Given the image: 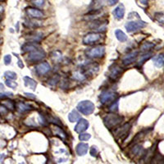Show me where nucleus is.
Returning a JSON list of instances; mask_svg holds the SVG:
<instances>
[{"label":"nucleus","mask_w":164,"mask_h":164,"mask_svg":"<svg viewBox=\"0 0 164 164\" xmlns=\"http://www.w3.org/2000/svg\"><path fill=\"white\" fill-rule=\"evenodd\" d=\"M112 14L114 16L115 18H117V19H122V18H124L125 15V7L123 4H120L117 7V8H115L113 12H112Z\"/></svg>","instance_id":"14"},{"label":"nucleus","mask_w":164,"mask_h":164,"mask_svg":"<svg viewBox=\"0 0 164 164\" xmlns=\"http://www.w3.org/2000/svg\"><path fill=\"white\" fill-rule=\"evenodd\" d=\"M85 54L91 58H100L103 57V55L105 54V47L100 45V46L91 48L85 51Z\"/></svg>","instance_id":"3"},{"label":"nucleus","mask_w":164,"mask_h":164,"mask_svg":"<svg viewBox=\"0 0 164 164\" xmlns=\"http://www.w3.org/2000/svg\"><path fill=\"white\" fill-rule=\"evenodd\" d=\"M131 129V124L130 123H127L124 126H122V127H120L117 130H116L114 135L120 139H125L127 136V134L129 133V131Z\"/></svg>","instance_id":"8"},{"label":"nucleus","mask_w":164,"mask_h":164,"mask_svg":"<svg viewBox=\"0 0 164 164\" xmlns=\"http://www.w3.org/2000/svg\"><path fill=\"white\" fill-rule=\"evenodd\" d=\"M38 48L40 47L37 45H35V43H25V45H23L21 47V53H25L32 52Z\"/></svg>","instance_id":"16"},{"label":"nucleus","mask_w":164,"mask_h":164,"mask_svg":"<svg viewBox=\"0 0 164 164\" xmlns=\"http://www.w3.org/2000/svg\"><path fill=\"white\" fill-rule=\"evenodd\" d=\"M138 55H139V52L138 51H133V52L130 53L127 55H126L123 59H122V64L125 65V66H127V65L131 64L132 62H134L136 58L138 57Z\"/></svg>","instance_id":"11"},{"label":"nucleus","mask_w":164,"mask_h":164,"mask_svg":"<svg viewBox=\"0 0 164 164\" xmlns=\"http://www.w3.org/2000/svg\"><path fill=\"white\" fill-rule=\"evenodd\" d=\"M5 84L7 85V86L12 88V89H16L18 87V83L15 81H13L10 79H7V80L5 81Z\"/></svg>","instance_id":"28"},{"label":"nucleus","mask_w":164,"mask_h":164,"mask_svg":"<svg viewBox=\"0 0 164 164\" xmlns=\"http://www.w3.org/2000/svg\"><path fill=\"white\" fill-rule=\"evenodd\" d=\"M110 111H112V112H117V110H118V102L116 101V103H113L112 105L110 107Z\"/></svg>","instance_id":"35"},{"label":"nucleus","mask_w":164,"mask_h":164,"mask_svg":"<svg viewBox=\"0 0 164 164\" xmlns=\"http://www.w3.org/2000/svg\"><path fill=\"white\" fill-rule=\"evenodd\" d=\"M80 119V115L78 113L76 110H72V112L68 114V120L70 122H78Z\"/></svg>","instance_id":"20"},{"label":"nucleus","mask_w":164,"mask_h":164,"mask_svg":"<svg viewBox=\"0 0 164 164\" xmlns=\"http://www.w3.org/2000/svg\"><path fill=\"white\" fill-rule=\"evenodd\" d=\"M58 80H59V76H54L49 80V84L50 85H55L57 82H58Z\"/></svg>","instance_id":"32"},{"label":"nucleus","mask_w":164,"mask_h":164,"mask_svg":"<svg viewBox=\"0 0 164 164\" xmlns=\"http://www.w3.org/2000/svg\"><path fill=\"white\" fill-rule=\"evenodd\" d=\"M98 152H99V150H98V148L96 146H92L91 147V149H90V155L92 157H96V155L98 154Z\"/></svg>","instance_id":"33"},{"label":"nucleus","mask_w":164,"mask_h":164,"mask_svg":"<svg viewBox=\"0 0 164 164\" xmlns=\"http://www.w3.org/2000/svg\"><path fill=\"white\" fill-rule=\"evenodd\" d=\"M108 1V3H109L110 5H115V4H117L118 3V1L119 0H107Z\"/></svg>","instance_id":"38"},{"label":"nucleus","mask_w":164,"mask_h":164,"mask_svg":"<svg viewBox=\"0 0 164 164\" xmlns=\"http://www.w3.org/2000/svg\"><path fill=\"white\" fill-rule=\"evenodd\" d=\"M89 127H90V124H89V122L87 120L81 118V119L79 120V122H77L74 130L75 131L80 134V133H83L84 131H85L89 128Z\"/></svg>","instance_id":"10"},{"label":"nucleus","mask_w":164,"mask_h":164,"mask_svg":"<svg viewBox=\"0 0 164 164\" xmlns=\"http://www.w3.org/2000/svg\"><path fill=\"white\" fill-rule=\"evenodd\" d=\"M18 109L19 112H25L32 109V107L30 104H25V103H18Z\"/></svg>","instance_id":"23"},{"label":"nucleus","mask_w":164,"mask_h":164,"mask_svg":"<svg viewBox=\"0 0 164 164\" xmlns=\"http://www.w3.org/2000/svg\"><path fill=\"white\" fill-rule=\"evenodd\" d=\"M139 2L141 3V4H143V5H147L149 0H139Z\"/></svg>","instance_id":"40"},{"label":"nucleus","mask_w":164,"mask_h":164,"mask_svg":"<svg viewBox=\"0 0 164 164\" xmlns=\"http://www.w3.org/2000/svg\"><path fill=\"white\" fill-rule=\"evenodd\" d=\"M30 1L38 8H42L45 5V0H30Z\"/></svg>","instance_id":"29"},{"label":"nucleus","mask_w":164,"mask_h":164,"mask_svg":"<svg viewBox=\"0 0 164 164\" xmlns=\"http://www.w3.org/2000/svg\"><path fill=\"white\" fill-rule=\"evenodd\" d=\"M50 69H51V67H50L49 63L47 62H44L38 64L35 67V72L40 76L47 74L48 72L50 71Z\"/></svg>","instance_id":"9"},{"label":"nucleus","mask_w":164,"mask_h":164,"mask_svg":"<svg viewBox=\"0 0 164 164\" xmlns=\"http://www.w3.org/2000/svg\"><path fill=\"white\" fill-rule=\"evenodd\" d=\"M73 78L77 80H84L86 78V76H85V75L84 73L78 71V72H76L73 74Z\"/></svg>","instance_id":"25"},{"label":"nucleus","mask_w":164,"mask_h":164,"mask_svg":"<svg viewBox=\"0 0 164 164\" xmlns=\"http://www.w3.org/2000/svg\"><path fill=\"white\" fill-rule=\"evenodd\" d=\"M4 76H5L7 79L16 80L17 79V77H18V75L16 74L15 72H11V71H8V72H4Z\"/></svg>","instance_id":"26"},{"label":"nucleus","mask_w":164,"mask_h":164,"mask_svg":"<svg viewBox=\"0 0 164 164\" xmlns=\"http://www.w3.org/2000/svg\"><path fill=\"white\" fill-rule=\"evenodd\" d=\"M3 105L8 107V109L12 110V111H13V110H14V108H15V103H14L13 101H9V100H8V101H5V102L3 103Z\"/></svg>","instance_id":"30"},{"label":"nucleus","mask_w":164,"mask_h":164,"mask_svg":"<svg viewBox=\"0 0 164 164\" xmlns=\"http://www.w3.org/2000/svg\"><path fill=\"white\" fill-rule=\"evenodd\" d=\"M147 25V23L144 21H128L125 25V27L127 29L128 32H135L137 30H141Z\"/></svg>","instance_id":"4"},{"label":"nucleus","mask_w":164,"mask_h":164,"mask_svg":"<svg viewBox=\"0 0 164 164\" xmlns=\"http://www.w3.org/2000/svg\"><path fill=\"white\" fill-rule=\"evenodd\" d=\"M89 150V145L85 143H80L76 146V154L79 156H84L87 154Z\"/></svg>","instance_id":"15"},{"label":"nucleus","mask_w":164,"mask_h":164,"mask_svg":"<svg viewBox=\"0 0 164 164\" xmlns=\"http://www.w3.org/2000/svg\"><path fill=\"white\" fill-rule=\"evenodd\" d=\"M3 61H4L5 65H9L11 63V61H12V56L10 54L5 55L3 57Z\"/></svg>","instance_id":"34"},{"label":"nucleus","mask_w":164,"mask_h":164,"mask_svg":"<svg viewBox=\"0 0 164 164\" xmlns=\"http://www.w3.org/2000/svg\"><path fill=\"white\" fill-rule=\"evenodd\" d=\"M154 66L157 67H164V54H159L154 57Z\"/></svg>","instance_id":"19"},{"label":"nucleus","mask_w":164,"mask_h":164,"mask_svg":"<svg viewBox=\"0 0 164 164\" xmlns=\"http://www.w3.org/2000/svg\"><path fill=\"white\" fill-rule=\"evenodd\" d=\"M115 35L120 42H125L127 40V36L122 30H115Z\"/></svg>","instance_id":"22"},{"label":"nucleus","mask_w":164,"mask_h":164,"mask_svg":"<svg viewBox=\"0 0 164 164\" xmlns=\"http://www.w3.org/2000/svg\"><path fill=\"white\" fill-rule=\"evenodd\" d=\"M91 138V135L88 133H80L79 135V139L80 141H87Z\"/></svg>","instance_id":"27"},{"label":"nucleus","mask_w":164,"mask_h":164,"mask_svg":"<svg viewBox=\"0 0 164 164\" xmlns=\"http://www.w3.org/2000/svg\"><path fill=\"white\" fill-rule=\"evenodd\" d=\"M76 108L82 114L89 116L95 111V104L90 100H83L77 104Z\"/></svg>","instance_id":"2"},{"label":"nucleus","mask_w":164,"mask_h":164,"mask_svg":"<svg viewBox=\"0 0 164 164\" xmlns=\"http://www.w3.org/2000/svg\"><path fill=\"white\" fill-rule=\"evenodd\" d=\"M122 73V68L120 67L119 66L117 65H113L112 67H110V73H109V77L110 79L113 80H116L117 79H118L121 75Z\"/></svg>","instance_id":"12"},{"label":"nucleus","mask_w":164,"mask_h":164,"mask_svg":"<svg viewBox=\"0 0 164 164\" xmlns=\"http://www.w3.org/2000/svg\"><path fill=\"white\" fill-rule=\"evenodd\" d=\"M45 57H46V53L45 50L40 48H38L32 52H30L29 55L27 56V60L31 62H36L41 61Z\"/></svg>","instance_id":"5"},{"label":"nucleus","mask_w":164,"mask_h":164,"mask_svg":"<svg viewBox=\"0 0 164 164\" xmlns=\"http://www.w3.org/2000/svg\"><path fill=\"white\" fill-rule=\"evenodd\" d=\"M16 55V57H18V54H15ZM18 67H20V68H23L24 67V65H23L22 62H21V60L18 57Z\"/></svg>","instance_id":"36"},{"label":"nucleus","mask_w":164,"mask_h":164,"mask_svg":"<svg viewBox=\"0 0 164 164\" xmlns=\"http://www.w3.org/2000/svg\"><path fill=\"white\" fill-rule=\"evenodd\" d=\"M117 95L114 92H111V91H105L102 93V95L100 96V102L103 104H106V103H109L115 101Z\"/></svg>","instance_id":"7"},{"label":"nucleus","mask_w":164,"mask_h":164,"mask_svg":"<svg viewBox=\"0 0 164 164\" xmlns=\"http://www.w3.org/2000/svg\"><path fill=\"white\" fill-rule=\"evenodd\" d=\"M25 12L27 13L29 17L32 18H36V19H40V18H44V13L40 10L35 8H27L25 9Z\"/></svg>","instance_id":"13"},{"label":"nucleus","mask_w":164,"mask_h":164,"mask_svg":"<svg viewBox=\"0 0 164 164\" xmlns=\"http://www.w3.org/2000/svg\"><path fill=\"white\" fill-rule=\"evenodd\" d=\"M23 80L25 82V85L27 87H30L32 90H35L37 86V82L35 81V80L30 78L29 76H24L23 77Z\"/></svg>","instance_id":"17"},{"label":"nucleus","mask_w":164,"mask_h":164,"mask_svg":"<svg viewBox=\"0 0 164 164\" xmlns=\"http://www.w3.org/2000/svg\"><path fill=\"white\" fill-rule=\"evenodd\" d=\"M157 18H158V21L160 22L163 23L164 24V13H162L160 17H157Z\"/></svg>","instance_id":"37"},{"label":"nucleus","mask_w":164,"mask_h":164,"mask_svg":"<svg viewBox=\"0 0 164 164\" xmlns=\"http://www.w3.org/2000/svg\"><path fill=\"white\" fill-rule=\"evenodd\" d=\"M154 46V44H151V43L149 42H146L144 43V45L141 46V50H143V51H146V50L151 49Z\"/></svg>","instance_id":"31"},{"label":"nucleus","mask_w":164,"mask_h":164,"mask_svg":"<svg viewBox=\"0 0 164 164\" xmlns=\"http://www.w3.org/2000/svg\"><path fill=\"white\" fill-rule=\"evenodd\" d=\"M151 57H152V53H145V54L142 55L137 63H138L139 66H142V65L144 64V62H146L147 60H149Z\"/></svg>","instance_id":"24"},{"label":"nucleus","mask_w":164,"mask_h":164,"mask_svg":"<svg viewBox=\"0 0 164 164\" xmlns=\"http://www.w3.org/2000/svg\"><path fill=\"white\" fill-rule=\"evenodd\" d=\"M99 65L97 63H92V64H88L85 67L84 71L86 72L87 73H90V74H94L95 72H97L99 71Z\"/></svg>","instance_id":"18"},{"label":"nucleus","mask_w":164,"mask_h":164,"mask_svg":"<svg viewBox=\"0 0 164 164\" xmlns=\"http://www.w3.org/2000/svg\"><path fill=\"white\" fill-rule=\"evenodd\" d=\"M123 120H124V117L122 116L115 114V113H110L103 118V123L108 129H112L121 124Z\"/></svg>","instance_id":"1"},{"label":"nucleus","mask_w":164,"mask_h":164,"mask_svg":"<svg viewBox=\"0 0 164 164\" xmlns=\"http://www.w3.org/2000/svg\"><path fill=\"white\" fill-rule=\"evenodd\" d=\"M102 38V35L100 33H89L83 39L84 45H93L98 42Z\"/></svg>","instance_id":"6"},{"label":"nucleus","mask_w":164,"mask_h":164,"mask_svg":"<svg viewBox=\"0 0 164 164\" xmlns=\"http://www.w3.org/2000/svg\"><path fill=\"white\" fill-rule=\"evenodd\" d=\"M25 95H26L27 97L30 98V99H33V100H35V96L34 95H33V94H30V93H25Z\"/></svg>","instance_id":"39"},{"label":"nucleus","mask_w":164,"mask_h":164,"mask_svg":"<svg viewBox=\"0 0 164 164\" xmlns=\"http://www.w3.org/2000/svg\"><path fill=\"white\" fill-rule=\"evenodd\" d=\"M53 131L54 132L55 135H57L60 139H67V134L62 131V129H61L60 127H57V125H54V128H53Z\"/></svg>","instance_id":"21"}]
</instances>
